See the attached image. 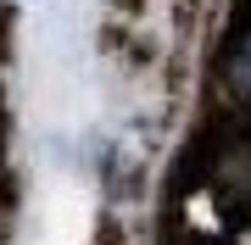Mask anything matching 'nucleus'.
<instances>
[{"label":"nucleus","instance_id":"1","mask_svg":"<svg viewBox=\"0 0 251 245\" xmlns=\"http://www.w3.org/2000/svg\"><path fill=\"white\" fill-rule=\"evenodd\" d=\"M212 200L229 223H251V123H234L206 162Z\"/></svg>","mask_w":251,"mask_h":245},{"label":"nucleus","instance_id":"2","mask_svg":"<svg viewBox=\"0 0 251 245\" xmlns=\"http://www.w3.org/2000/svg\"><path fill=\"white\" fill-rule=\"evenodd\" d=\"M218 78H224V89L240 100V106H251V11L229 28V45L218 56Z\"/></svg>","mask_w":251,"mask_h":245}]
</instances>
